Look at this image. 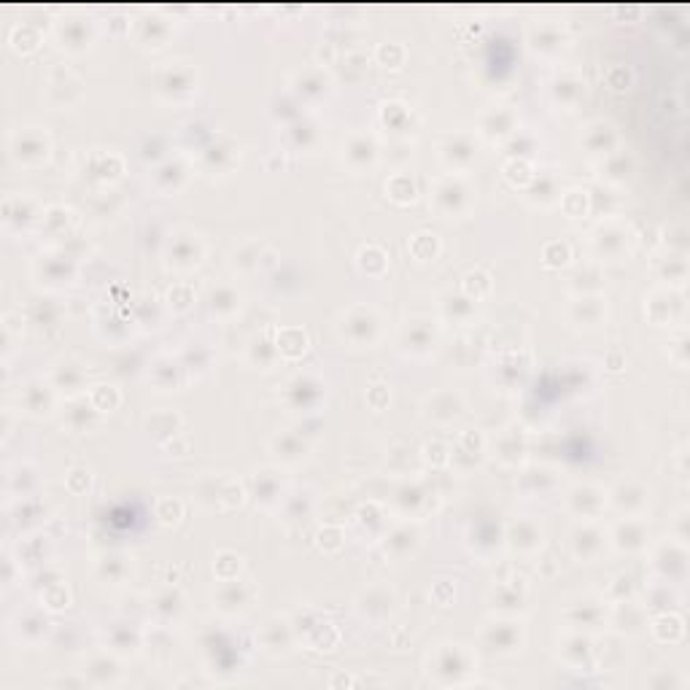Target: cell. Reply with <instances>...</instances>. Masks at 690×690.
<instances>
[{
  "instance_id": "obj_16",
  "label": "cell",
  "mask_w": 690,
  "mask_h": 690,
  "mask_svg": "<svg viewBox=\"0 0 690 690\" xmlns=\"http://www.w3.org/2000/svg\"><path fill=\"white\" fill-rule=\"evenodd\" d=\"M483 644L491 652L499 655H513L523 647V628L518 620H494L483 628Z\"/></svg>"
},
{
  "instance_id": "obj_49",
  "label": "cell",
  "mask_w": 690,
  "mask_h": 690,
  "mask_svg": "<svg viewBox=\"0 0 690 690\" xmlns=\"http://www.w3.org/2000/svg\"><path fill=\"white\" fill-rule=\"evenodd\" d=\"M47 631H49V617L41 615V612H28V615H22V617L17 620V634H20V639L30 642V644L41 642V639L47 636Z\"/></svg>"
},
{
  "instance_id": "obj_36",
  "label": "cell",
  "mask_w": 690,
  "mask_h": 690,
  "mask_svg": "<svg viewBox=\"0 0 690 690\" xmlns=\"http://www.w3.org/2000/svg\"><path fill=\"white\" fill-rule=\"evenodd\" d=\"M634 170H636L634 157L625 149H617V151H612L609 157L601 160V178L612 186H620V184L631 181Z\"/></svg>"
},
{
  "instance_id": "obj_28",
  "label": "cell",
  "mask_w": 690,
  "mask_h": 690,
  "mask_svg": "<svg viewBox=\"0 0 690 690\" xmlns=\"http://www.w3.org/2000/svg\"><path fill=\"white\" fill-rule=\"evenodd\" d=\"M20 402L22 408L30 413V416H49L55 410V402H57V392L49 381H30L22 394H20Z\"/></svg>"
},
{
  "instance_id": "obj_51",
  "label": "cell",
  "mask_w": 690,
  "mask_h": 690,
  "mask_svg": "<svg viewBox=\"0 0 690 690\" xmlns=\"http://www.w3.org/2000/svg\"><path fill=\"white\" fill-rule=\"evenodd\" d=\"M558 178L553 173H539L531 178V186H529V197L539 205H550L558 200Z\"/></svg>"
},
{
  "instance_id": "obj_11",
  "label": "cell",
  "mask_w": 690,
  "mask_h": 690,
  "mask_svg": "<svg viewBox=\"0 0 690 690\" xmlns=\"http://www.w3.org/2000/svg\"><path fill=\"white\" fill-rule=\"evenodd\" d=\"M400 349L408 354V357H416V359H424L429 357L435 349H437V329L432 326L429 318H413L402 326V334H400Z\"/></svg>"
},
{
  "instance_id": "obj_9",
  "label": "cell",
  "mask_w": 690,
  "mask_h": 690,
  "mask_svg": "<svg viewBox=\"0 0 690 690\" xmlns=\"http://www.w3.org/2000/svg\"><path fill=\"white\" fill-rule=\"evenodd\" d=\"M197 90V76L194 71L186 65V63H170L160 79H157V92L160 98L165 100H173V103H184L194 95Z\"/></svg>"
},
{
  "instance_id": "obj_26",
  "label": "cell",
  "mask_w": 690,
  "mask_h": 690,
  "mask_svg": "<svg viewBox=\"0 0 690 690\" xmlns=\"http://www.w3.org/2000/svg\"><path fill=\"white\" fill-rule=\"evenodd\" d=\"M564 617L572 628H599L607 623L604 604H601V599H593V596H582V599L572 601L566 607Z\"/></svg>"
},
{
  "instance_id": "obj_33",
  "label": "cell",
  "mask_w": 690,
  "mask_h": 690,
  "mask_svg": "<svg viewBox=\"0 0 690 690\" xmlns=\"http://www.w3.org/2000/svg\"><path fill=\"white\" fill-rule=\"evenodd\" d=\"M208 310H211V315H216V318H232V315H237L240 313V307H243V297H240V291L235 289V286H227V283H219V286H213L211 291H208Z\"/></svg>"
},
{
  "instance_id": "obj_45",
  "label": "cell",
  "mask_w": 690,
  "mask_h": 690,
  "mask_svg": "<svg viewBox=\"0 0 690 690\" xmlns=\"http://www.w3.org/2000/svg\"><path fill=\"white\" fill-rule=\"evenodd\" d=\"M270 448H272L275 459H280L283 464H297L307 456V440L299 432L297 435H278Z\"/></svg>"
},
{
  "instance_id": "obj_34",
  "label": "cell",
  "mask_w": 690,
  "mask_h": 690,
  "mask_svg": "<svg viewBox=\"0 0 690 690\" xmlns=\"http://www.w3.org/2000/svg\"><path fill=\"white\" fill-rule=\"evenodd\" d=\"M392 609H394V591L386 585H373L359 599V612L370 620H384L392 615Z\"/></svg>"
},
{
  "instance_id": "obj_21",
  "label": "cell",
  "mask_w": 690,
  "mask_h": 690,
  "mask_svg": "<svg viewBox=\"0 0 690 690\" xmlns=\"http://www.w3.org/2000/svg\"><path fill=\"white\" fill-rule=\"evenodd\" d=\"M283 397H286V402H289L294 410L310 413V410L318 408V402H321V397H323V386H321L315 378H310V375H294V378L286 384Z\"/></svg>"
},
{
  "instance_id": "obj_37",
  "label": "cell",
  "mask_w": 690,
  "mask_h": 690,
  "mask_svg": "<svg viewBox=\"0 0 690 690\" xmlns=\"http://www.w3.org/2000/svg\"><path fill=\"white\" fill-rule=\"evenodd\" d=\"M604 315H607V307L596 294L577 297L569 305V321L577 323V326H599L604 321Z\"/></svg>"
},
{
  "instance_id": "obj_1",
  "label": "cell",
  "mask_w": 690,
  "mask_h": 690,
  "mask_svg": "<svg viewBox=\"0 0 690 690\" xmlns=\"http://www.w3.org/2000/svg\"><path fill=\"white\" fill-rule=\"evenodd\" d=\"M472 205V186L461 173L443 176L432 189V208L440 216H464Z\"/></svg>"
},
{
  "instance_id": "obj_18",
  "label": "cell",
  "mask_w": 690,
  "mask_h": 690,
  "mask_svg": "<svg viewBox=\"0 0 690 690\" xmlns=\"http://www.w3.org/2000/svg\"><path fill=\"white\" fill-rule=\"evenodd\" d=\"M609 542L620 553H642L650 542V529L644 518H623L620 523L612 526Z\"/></svg>"
},
{
  "instance_id": "obj_29",
  "label": "cell",
  "mask_w": 690,
  "mask_h": 690,
  "mask_svg": "<svg viewBox=\"0 0 690 690\" xmlns=\"http://www.w3.org/2000/svg\"><path fill=\"white\" fill-rule=\"evenodd\" d=\"M213 601H216V607H219L224 615H237V612H243V609L248 607V601H251V588H248L243 580H237V577L221 580V585H219Z\"/></svg>"
},
{
  "instance_id": "obj_3",
  "label": "cell",
  "mask_w": 690,
  "mask_h": 690,
  "mask_svg": "<svg viewBox=\"0 0 690 690\" xmlns=\"http://www.w3.org/2000/svg\"><path fill=\"white\" fill-rule=\"evenodd\" d=\"M205 256V246L197 232L192 229H176L165 243V264L176 272L194 270Z\"/></svg>"
},
{
  "instance_id": "obj_2",
  "label": "cell",
  "mask_w": 690,
  "mask_h": 690,
  "mask_svg": "<svg viewBox=\"0 0 690 690\" xmlns=\"http://www.w3.org/2000/svg\"><path fill=\"white\" fill-rule=\"evenodd\" d=\"M591 246H593V254H596L601 262H620L623 256L631 254L634 232H631L628 224L612 219V221L599 224V227L591 232Z\"/></svg>"
},
{
  "instance_id": "obj_19",
  "label": "cell",
  "mask_w": 690,
  "mask_h": 690,
  "mask_svg": "<svg viewBox=\"0 0 690 690\" xmlns=\"http://www.w3.org/2000/svg\"><path fill=\"white\" fill-rule=\"evenodd\" d=\"M49 384L57 394H68L71 400H76L87 386V370L76 359H60L49 373Z\"/></svg>"
},
{
  "instance_id": "obj_43",
  "label": "cell",
  "mask_w": 690,
  "mask_h": 690,
  "mask_svg": "<svg viewBox=\"0 0 690 690\" xmlns=\"http://www.w3.org/2000/svg\"><path fill=\"white\" fill-rule=\"evenodd\" d=\"M108 642H111V650L119 652V655H135L141 650V631L135 628V623H114L111 625V634H108Z\"/></svg>"
},
{
  "instance_id": "obj_41",
  "label": "cell",
  "mask_w": 690,
  "mask_h": 690,
  "mask_svg": "<svg viewBox=\"0 0 690 690\" xmlns=\"http://www.w3.org/2000/svg\"><path fill=\"white\" fill-rule=\"evenodd\" d=\"M151 609L154 615L162 620V623H170V620H178L186 609V599L178 588H165L154 596L151 601Z\"/></svg>"
},
{
  "instance_id": "obj_55",
  "label": "cell",
  "mask_w": 690,
  "mask_h": 690,
  "mask_svg": "<svg viewBox=\"0 0 690 690\" xmlns=\"http://www.w3.org/2000/svg\"><path fill=\"white\" fill-rule=\"evenodd\" d=\"M394 502H397L400 513H405V515H416V513L427 505V491H424L418 483H405V486L397 491Z\"/></svg>"
},
{
  "instance_id": "obj_24",
  "label": "cell",
  "mask_w": 690,
  "mask_h": 690,
  "mask_svg": "<svg viewBox=\"0 0 690 690\" xmlns=\"http://www.w3.org/2000/svg\"><path fill=\"white\" fill-rule=\"evenodd\" d=\"M585 98V79L566 71V73H558L553 82H550V100L564 108V111H572L580 106V100Z\"/></svg>"
},
{
  "instance_id": "obj_48",
  "label": "cell",
  "mask_w": 690,
  "mask_h": 690,
  "mask_svg": "<svg viewBox=\"0 0 690 690\" xmlns=\"http://www.w3.org/2000/svg\"><path fill=\"white\" fill-rule=\"evenodd\" d=\"M521 488L526 494H550L556 488V472L548 470V467H529L523 475H521Z\"/></svg>"
},
{
  "instance_id": "obj_52",
  "label": "cell",
  "mask_w": 690,
  "mask_h": 690,
  "mask_svg": "<svg viewBox=\"0 0 690 690\" xmlns=\"http://www.w3.org/2000/svg\"><path fill=\"white\" fill-rule=\"evenodd\" d=\"M130 574V561L119 553H106L98 561V577L106 582H122Z\"/></svg>"
},
{
  "instance_id": "obj_8",
  "label": "cell",
  "mask_w": 690,
  "mask_h": 690,
  "mask_svg": "<svg viewBox=\"0 0 690 690\" xmlns=\"http://www.w3.org/2000/svg\"><path fill=\"white\" fill-rule=\"evenodd\" d=\"M644 313L655 326H674L685 318V299L679 289H658L644 299Z\"/></svg>"
},
{
  "instance_id": "obj_44",
  "label": "cell",
  "mask_w": 690,
  "mask_h": 690,
  "mask_svg": "<svg viewBox=\"0 0 690 690\" xmlns=\"http://www.w3.org/2000/svg\"><path fill=\"white\" fill-rule=\"evenodd\" d=\"M170 39V22L160 14H149L138 22V41L143 47H165V41Z\"/></svg>"
},
{
  "instance_id": "obj_31",
  "label": "cell",
  "mask_w": 690,
  "mask_h": 690,
  "mask_svg": "<svg viewBox=\"0 0 690 690\" xmlns=\"http://www.w3.org/2000/svg\"><path fill=\"white\" fill-rule=\"evenodd\" d=\"M461 413H464V405H461L459 394H453V392H437V394L429 397L427 405H424V416H427L429 421H435V424H451V421H456Z\"/></svg>"
},
{
  "instance_id": "obj_38",
  "label": "cell",
  "mask_w": 690,
  "mask_h": 690,
  "mask_svg": "<svg viewBox=\"0 0 690 690\" xmlns=\"http://www.w3.org/2000/svg\"><path fill=\"white\" fill-rule=\"evenodd\" d=\"M98 421H100V410L92 405V400H84V397L71 400L68 413H65V424L73 432H90L92 427H98Z\"/></svg>"
},
{
  "instance_id": "obj_6",
  "label": "cell",
  "mask_w": 690,
  "mask_h": 690,
  "mask_svg": "<svg viewBox=\"0 0 690 690\" xmlns=\"http://www.w3.org/2000/svg\"><path fill=\"white\" fill-rule=\"evenodd\" d=\"M52 154V143L44 130L39 127H22L12 135V157L20 165H44Z\"/></svg>"
},
{
  "instance_id": "obj_5",
  "label": "cell",
  "mask_w": 690,
  "mask_h": 690,
  "mask_svg": "<svg viewBox=\"0 0 690 690\" xmlns=\"http://www.w3.org/2000/svg\"><path fill=\"white\" fill-rule=\"evenodd\" d=\"M340 334L354 342L357 349H365V345H373L381 337V315L367 307V305H357L340 321Z\"/></svg>"
},
{
  "instance_id": "obj_13",
  "label": "cell",
  "mask_w": 690,
  "mask_h": 690,
  "mask_svg": "<svg viewBox=\"0 0 690 690\" xmlns=\"http://www.w3.org/2000/svg\"><path fill=\"white\" fill-rule=\"evenodd\" d=\"M564 507L577 518V521H596L607 510V491L596 486H574L564 496Z\"/></svg>"
},
{
  "instance_id": "obj_10",
  "label": "cell",
  "mask_w": 690,
  "mask_h": 690,
  "mask_svg": "<svg viewBox=\"0 0 690 690\" xmlns=\"http://www.w3.org/2000/svg\"><path fill=\"white\" fill-rule=\"evenodd\" d=\"M55 39H57V44H60L65 52L82 55V52H87V49L92 47V41H95V28H92L90 20H84V17H79V14H68V17H63V20L55 25Z\"/></svg>"
},
{
  "instance_id": "obj_20",
  "label": "cell",
  "mask_w": 690,
  "mask_h": 690,
  "mask_svg": "<svg viewBox=\"0 0 690 690\" xmlns=\"http://www.w3.org/2000/svg\"><path fill=\"white\" fill-rule=\"evenodd\" d=\"M440 160L448 170L453 173H464L472 162H475V141L467 133H456L448 135L440 143Z\"/></svg>"
},
{
  "instance_id": "obj_40",
  "label": "cell",
  "mask_w": 690,
  "mask_h": 690,
  "mask_svg": "<svg viewBox=\"0 0 690 690\" xmlns=\"http://www.w3.org/2000/svg\"><path fill=\"white\" fill-rule=\"evenodd\" d=\"M186 173H189V170H186V165H184L181 160H165V162L154 170L151 181H154V186H157L160 192L170 194V192H178V189L184 186Z\"/></svg>"
},
{
  "instance_id": "obj_54",
  "label": "cell",
  "mask_w": 690,
  "mask_h": 690,
  "mask_svg": "<svg viewBox=\"0 0 690 690\" xmlns=\"http://www.w3.org/2000/svg\"><path fill=\"white\" fill-rule=\"evenodd\" d=\"M443 315L451 318V321L464 323V321H470V318L475 315V299L467 297V294H456V297L448 294V297L443 299Z\"/></svg>"
},
{
  "instance_id": "obj_58",
  "label": "cell",
  "mask_w": 690,
  "mask_h": 690,
  "mask_svg": "<svg viewBox=\"0 0 690 690\" xmlns=\"http://www.w3.org/2000/svg\"><path fill=\"white\" fill-rule=\"evenodd\" d=\"M289 135L294 138V141H291L294 149L307 151V149H313L315 141H318V127H315L313 122H307V119H297V122L289 127Z\"/></svg>"
},
{
  "instance_id": "obj_46",
  "label": "cell",
  "mask_w": 690,
  "mask_h": 690,
  "mask_svg": "<svg viewBox=\"0 0 690 690\" xmlns=\"http://www.w3.org/2000/svg\"><path fill=\"white\" fill-rule=\"evenodd\" d=\"M280 494H283V483H280V478L272 470L256 472V478H254V496H256V502L262 507H270V505L280 502Z\"/></svg>"
},
{
  "instance_id": "obj_25",
  "label": "cell",
  "mask_w": 690,
  "mask_h": 690,
  "mask_svg": "<svg viewBox=\"0 0 690 690\" xmlns=\"http://www.w3.org/2000/svg\"><path fill=\"white\" fill-rule=\"evenodd\" d=\"M478 130L486 141H510L518 133V116L513 108H491L480 116Z\"/></svg>"
},
{
  "instance_id": "obj_12",
  "label": "cell",
  "mask_w": 690,
  "mask_h": 690,
  "mask_svg": "<svg viewBox=\"0 0 690 690\" xmlns=\"http://www.w3.org/2000/svg\"><path fill=\"white\" fill-rule=\"evenodd\" d=\"M76 272H79L76 259L68 256V254H63V251L41 256V259L36 262V267H33V275L39 278V283L52 286V289H60V286L73 283Z\"/></svg>"
},
{
  "instance_id": "obj_57",
  "label": "cell",
  "mask_w": 690,
  "mask_h": 690,
  "mask_svg": "<svg viewBox=\"0 0 690 690\" xmlns=\"http://www.w3.org/2000/svg\"><path fill=\"white\" fill-rule=\"evenodd\" d=\"M278 357H280L278 345H275V342H270V340H264V337H262V340L256 337V340L248 345V362H251V365H256V362H259V367H262V370H270V367L275 365V359H278Z\"/></svg>"
},
{
  "instance_id": "obj_42",
  "label": "cell",
  "mask_w": 690,
  "mask_h": 690,
  "mask_svg": "<svg viewBox=\"0 0 690 690\" xmlns=\"http://www.w3.org/2000/svg\"><path fill=\"white\" fill-rule=\"evenodd\" d=\"M461 668H472V655L464 644H440V650L435 652V671H461Z\"/></svg>"
},
{
  "instance_id": "obj_53",
  "label": "cell",
  "mask_w": 690,
  "mask_h": 690,
  "mask_svg": "<svg viewBox=\"0 0 690 690\" xmlns=\"http://www.w3.org/2000/svg\"><path fill=\"white\" fill-rule=\"evenodd\" d=\"M17 203H20V208L14 211L9 203H6V227H17V229H28L36 219H39V211H36V203L30 200V197H17Z\"/></svg>"
},
{
  "instance_id": "obj_56",
  "label": "cell",
  "mask_w": 690,
  "mask_h": 690,
  "mask_svg": "<svg viewBox=\"0 0 690 690\" xmlns=\"http://www.w3.org/2000/svg\"><path fill=\"white\" fill-rule=\"evenodd\" d=\"M677 601V593H674V588L668 585V582H655L647 593H644V609L650 612V609H660V612H668L671 609V604Z\"/></svg>"
},
{
  "instance_id": "obj_61",
  "label": "cell",
  "mask_w": 690,
  "mask_h": 690,
  "mask_svg": "<svg viewBox=\"0 0 690 690\" xmlns=\"http://www.w3.org/2000/svg\"><path fill=\"white\" fill-rule=\"evenodd\" d=\"M389 194L394 197V200H400V203H413L416 200V184L410 181V176H394L392 181H389Z\"/></svg>"
},
{
  "instance_id": "obj_22",
  "label": "cell",
  "mask_w": 690,
  "mask_h": 690,
  "mask_svg": "<svg viewBox=\"0 0 690 690\" xmlns=\"http://www.w3.org/2000/svg\"><path fill=\"white\" fill-rule=\"evenodd\" d=\"M378 141L367 133H354L342 146V160L351 170H367L378 162Z\"/></svg>"
},
{
  "instance_id": "obj_32",
  "label": "cell",
  "mask_w": 690,
  "mask_h": 690,
  "mask_svg": "<svg viewBox=\"0 0 690 690\" xmlns=\"http://www.w3.org/2000/svg\"><path fill=\"white\" fill-rule=\"evenodd\" d=\"M483 459H486V440H483L478 432H464V435L459 437V443L453 445L451 461H453L459 470H472V467H478Z\"/></svg>"
},
{
  "instance_id": "obj_62",
  "label": "cell",
  "mask_w": 690,
  "mask_h": 690,
  "mask_svg": "<svg viewBox=\"0 0 690 690\" xmlns=\"http://www.w3.org/2000/svg\"><path fill=\"white\" fill-rule=\"evenodd\" d=\"M534 146H537V141H534V135H529V133H515V135L507 141V149H510L513 157H529V154L534 151Z\"/></svg>"
},
{
  "instance_id": "obj_7",
  "label": "cell",
  "mask_w": 690,
  "mask_h": 690,
  "mask_svg": "<svg viewBox=\"0 0 690 690\" xmlns=\"http://www.w3.org/2000/svg\"><path fill=\"white\" fill-rule=\"evenodd\" d=\"M609 534L601 531L593 521H580L572 531H569V550L577 561L582 564H593L601 558V553L607 550Z\"/></svg>"
},
{
  "instance_id": "obj_47",
  "label": "cell",
  "mask_w": 690,
  "mask_h": 690,
  "mask_svg": "<svg viewBox=\"0 0 690 690\" xmlns=\"http://www.w3.org/2000/svg\"><path fill=\"white\" fill-rule=\"evenodd\" d=\"M658 278L666 283V289H679L687 278V262L685 254H666L658 264Z\"/></svg>"
},
{
  "instance_id": "obj_4",
  "label": "cell",
  "mask_w": 690,
  "mask_h": 690,
  "mask_svg": "<svg viewBox=\"0 0 690 690\" xmlns=\"http://www.w3.org/2000/svg\"><path fill=\"white\" fill-rule=\"evenodd\" d=\"M650 566H652V572L658 574L660 582L682 585L685 577H687V548H685V542H679V539H674V537L666 539V542H660V545L652 550Z\"/></svg>"
},
{
  "instance_id": "obj_15",
  "label": "cell",
  "mask_w": 690,
  "mask_h": 690,
  "mask_svg": "<svg viewBox=\"0 0 690 690\" xmlns=\"http://www.w3.org/2000/svg\"><path fill=\"white\" fill-rule=\"evenodd\" d=\"M607 505H612L625 518H642L650 507V491L636 480H625L607 494Z\"/></svg>"
},
{
  "instance_id": "obj_59",
  "label": "cell",
  "mask_w": 690,
  "mask_h": 690,
  "mask_svg": "<svg viewBox=\"0 0 690 690\" xmlns=\"http://www.w3.org/2000/svg\"><path fill=\"white\" fill-rule=\"evenodd\" d=\"M178 370H181V367H178L173 359H160V362L154 365V373H151L154 386L162 389V392L173 389V386L178 384Z\"/></svg>"
},
{
  "instance_id": "obj_39",
  "label": "cell",
  "mask_w": 690,
  "mask_h": 690,
  "mask_svg": "<svg viewBox=\"0 0 690 690\" xmlns=\"http://www.w3.org/2000/svg\"><path fill=\"white\" fill-rule=\"evenodd\" d=\"M526 453V443L521 437L518 429H505L499 435V440L494 443V456L505 464V467H518V461Z\"/></svg>"
},
{
  "instance_id": "obj_14",
  "label": "cell",
  "mask_w": 690,
  "mask_h": 690,
  "mask_svg": "<svg viewBox=\"0 0 690 690\" xmlns=\"http://www.w3.org/2000/svg\"><path fill=\"white\" fill-rule=\"evenodd\" d=\"M580 143H582V149H585L588 157L604 160V157H609L612 151L620 149V135H617V130H615L612 122L596 119V122L585 125V130H582V135H580Z\"/></svg>"
},
{
  "instance_id": "obj_35",
  "label": "cell",
  "mask_w": 690,
  "mask_h": 690,
  "mask_svg": "<svg viewBox=\"0 0 690 690\" xmlns=\"http://www.w3.org/2000/svg\"><path fill=\"white\" fill-rule=\"evenodd\" d=\"M421 545V531L416 523H400L386 534V553H392L394 558H408L410 553H416Z\"/></svg>"
},
{
  "instance_id": "obj_30",
  "label": "cell",
  "mask_w": 690,
  "mask_h": 690,
  "mask_svg": "<svg viewBox=\"0 0 690 690\" xmlns=\"http://www.w3.org/2000/svg\"><path fill=\"white\" fill-rule=\"evenodd\" d=\"M329 92H332V82L321 71H305L294 76V95L307 106L321 103L323 98H329Z\"/></svg>"
},
{
  "instance_id": "obj_50",
  "label": "cell",
  "mask_w": 690,
  "mask_h": 690,
  "mask_svg": "<svg viewBox=\"0 0 690 690\" xmlns=\"http://www.w3.org/2000/svg\"><path fill=\"white\" fill-rule=\"evenodd\" d=\"M262 642H264V647L272 650V652L289 650V644H291V625H289L286 620H280V617L267 620L264 634H262Z\"/></svg>"
},
{
  "instance_id": "obj_27",
  "label": "cell",
  "mask_w": 690,
  "mask_h": 690,
  "mask_svg": "<svg viewBox=\"0 0 690 690\" xmlns=\"http://www.w3.org/2000/svg\"><path fill=\"white\" fill-rule=\"evenodd\" d=\"M526 599H529V588H526V580L523 577H513V580H502L494 593H491V601L494 607L502 612V615H515L526 607Z\"/></svg>"
},
{
  "instance_id": "obj_17",
  "label": "cell",
  "mask_w": 690,
  "mask_h": 690,
  "mask_svg": "<svg viewBox=\"0 0 690 690\" xmlns=\"http://www.w3.org/2000/svg\"><path fill=\"white\" fill-rule=\"evenodd\" d=\"M505 542L513 553L518 556H534L539 553L542 542H545V531H542V523L531 521V518H521L515 523L507 526L505 531Z\"/></svg>"
},
{
  "instance_id": "obj_23",
  "label": "cell",
  "mask_w": 690,
  "mask_h": 690,
  "mask_svg": "<svg viewBox=\"0 0 690 690\" xmlns=\"http://www.w3.org/2000/svg\"><path fill=\"white\" fill-rule=\"evenodd\" d=\"M529 47L539 57H556L566 49V36L553 22H537L529 28Z\"/></svg>"
},
{
  "instance_id": "obj_60",
  "label": "cell",
  "mask_w": 690,
  "mask_h": 690,
  "mask_svg": "<svg viewBox=\"0 0 690 690\" xmlns=\"http://www.w3.org/2000/svg\"><path fill=\"white\" fill-rule=\"evenodd\" d=\"M572 652L577 655L572 666H580L582 660H588V658H591V639H588L585 634H580V631H577V634H569V636L564 639L561 655L566 658V655H572Z\"/></svg>"
}]
</instances>
